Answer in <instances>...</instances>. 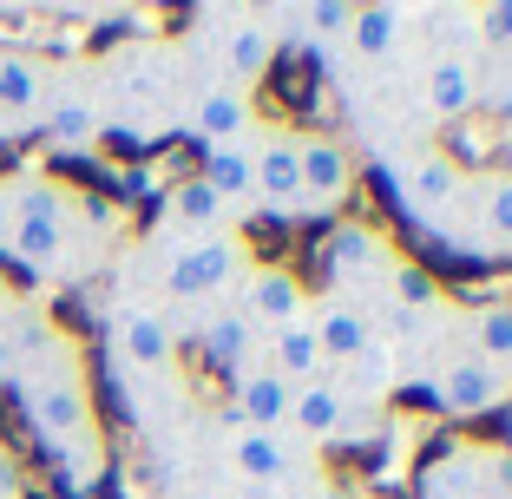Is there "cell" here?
<instances>
[{"label":"cell","mask_w":512,"mask_h":499,"mask_svg":"<svg viewBox=\"0 0 512 499\" xmlns=\"http://www.w3.org/2000/svg\"><path fill=\"white\" fill-rule=\"evenodd\" d=\"M20 408H27L33 434L46 440V454H53V467L73 493H92L106 480V440H99V421H92V388H86V362H79L73 335L53 329L40 348H27Z\"/></svg>","instance_id":"6da1fadb"},{"label":"cell","mask_w":512,"mask_h":499,"mask_svg":"<svg viewBox=\"0 0 512 499\" xmlns=\"http://www.w3.org/2000/svg\"><path fill=\"white\" fill-rule=\"evenodd\" d=\"M119 217L106 204L79 197L73 184L46 178V171H27L14 178V230H7V250H14L27 270L40 276H73L86 263V243L112 237Z\"/></svg>","instance_id":"7a4b0ae2"},{"label":"cell","mask_w":512,"mask_h":499,"mask_svg":"<svg viewBox=\"0 0 512 499\" xmlns=\"http://www.w3.org/2000/svg\"><path fill=\"white\" fill-rule=\"evenodd\" d=\"M250 243L237 230H204V237H184L165 243V263H158V283H165L171 303H211L224 289H237L250 276Z\"/></svg>","instance_id":"3957f363"},{"label":"cell","mask_w":512,"mask_h":499,"mask_svg":"<svg viewBox=\"0 0 512 499\" xmlns=\"http://www.w3.org/2000/svg\"><path fill=\"white\" fill-rule=\"evenodd\" d=\"M401 257H407V250H394V237H388L381 224H355V217H342V224L322 237V263H329V296H348V303L375 309Z\"/></svg>","instance_id":"277c9868"},{"label":"cell","mask_w":512,"mask_h":499,"mask_svg":"<svg viewBox=\"0 0 512 499\" xmlns=\"http://www.w3.org/2000/svg\"><path fill=\"white\" fill-rule=\"evenodd\" d=\"M421 388H427V401H434L440 414H460V421H467V414H493V408H506L512 375H506V368H493L486 355H473L467 342H447V335H440L434 355H427Z\"/></svg>","instance_id":"5b68a950"},{"label":"cell","mask_w":512,"mask_h":499,"mask_svg":"<svg viewBox=\"0 0 512 499\" xmlns=\"http://www.w3.org/2000/svg\"><path fill=\"white\" fill-rule=\"evenodd\" d=\"M197 27H217V33H197V46L211 53L224 86H243L256 92V79L276 66V33H270V14H250V7H204Z\"/></svg>","instance_id":"8992f818"},{"label":"cell","mask_w":512,"mask_h":499,"mask_svg":"<svg viewBox=\"0 0 512 499\" xmlns=\"http://www.w3.org/2000/svg\"><path fill=\"white\" fill-rule=\"evenodd\" d=\"M421 499H512V447L447 440L421 467Z\"/></svg>","instance_id":"52a82bcc"},{"label":"cell","mask_w":512,"mask_h":499,"mask_svg":"<svg viewBox=\"0 0 512 499\" xmlns=\"http://www.w3.org/2000/svg\"><path fill=\"white\" fill-rule=\"evenodd\" d=\"M394 178V197H401V211L414 217V224L440 230L453 211H460V197H467V165L447 152V145H414V152H401L388 165Z\"/></svg>","instance_id":"ba28073f"},{"label":"cell","mask_w":512,"mask_h":499,"mask_svg":"<svg viewBox=\"0 0 512 499\" xmlns=\"http://www.w3.org/2000/svg\"><path fill=\"white\" fill-rule=\"evenodd\" d=\"M250 204H263L270 217H302V152L289 125L250 132Z\"/></svg>","instance_id":"9c48e42d"},{"label":"cell","mask_w":512,"mask_h":499,"mask_svg":"<svg viewBox=\"0 0 512 499\" xmlns=\"http://www.w3.org/2000/svg\"><path fill=\"white\" fill-rule=\"evenodd\" d=\"M112 355H119L125 381L132 375H165V368L178 362V329H171V316L158 303L132 296V303L112 309Z\"/></svg>","instance_id":"30bf717a"},{"label":"cell","mask_w":512,"mask_h":499,"mask_svg":"<svg viewBox=\"0 0 512 499\" xmlns=\"http://www.w3.org/2000/svg\"><path fill=\"white\" fill-rule=\"evenodd\" d=\"M296 152H302V217H335L362 178L348 138L335 132H296Z\"/></svg>","instance_id":"8fae6325"},{"label":"cell","mask_w":512,"mask_h":499,"mask_svg":"<svg viewBox=\"0 0 512 499\" xmlns=\"http://www.w3.org/2000/svg\"><path fill=\"white\" fill-rule=\"evenodd\" d=\"M309 283H302L289 263H250V276L237 283V316L250 322L256 335H276V329H289V322H302L309 316Z\"/></svg>","instance_id":"7c38bea8"},{"label":"cell","mask_w":512,"mask_h":499,"mask_svg":"<svg viewBox=\"0 0 512 499\" xmlns=\"http://www.w3.org/2000/svg\"><path fill=\"white\" fill-rule=\"evenodd\" d=\"M224 454H230V473H237V480H250L256 493H276V486H289L302 467H309V460H302V447L289 434H270V427H237V421H230Z\"/></svg>","instance_id":"4fadbf2b"},{"label":"cell","mask_w":512,"mask_h":499,"mask_svg":"<svg viewBox=\"0 0 512 499\" xmlns=\"http://www.w3.org/2000/svg\"><path fill=\"white\" fill-rule=\"evenodd\" d=\"M460 250L473 257H493V250H512V171H486V178H467V204H460Z\"/></svg>","instance_id":"5bb4252c"},{"label":"cell","mask_w":512,"mask_h":499,"mask_svg":"<svg viewBox=\"0 0 512 499\" xmlns=\"http://www.w3.org/2000/svg\"><path fill=\"white\" fill-rule=\"evenodd\" d=\"M309 335H316L329 368H355L375 348V316L362 303H348V296H316L309 303Z\"/></svg>","instance_id":"9a60e30c"},{"label":"cell","mask_w":512,"mask_h":499,"mask_svg":"<svg viewBox=\"0 0 512 499\" xmlns=\"http://www.w3.org/2000/svg\"><path fill=\"white\" fill-rule=\"evenodd\" d=\"M191 138H204V145H237V138L256 132V99L243 86H224V79H204L191 99Z\"/></svg>","instance_id":"2e32d148"},{"label":"cell","mask_w":512,"mask_h":499,"mask_svg":"<svg viewBox=\"0 0 512 499\" xmlns=\"http://www.w3.org/2000/svg\"><path fill=\"white\" fill-rule=\"evenodd\" d=\"M289 408H296V388H289L270 362L243 368V375L230 381V421H237V427H270V434H289Z\"/></svg>","instance_id":"e0dca14e"},{"label":"cell","mask_w":512,"mask_h":499,"mask_svg":"<svg viewBox=\"0 0 512 499\" xmlns=\"http://www.w3.org/2000/svg\"><path fill=\"white\" fill-rule=\"evenodd\" d=\"M421 99L434 119H467L480 106V66L460 53V46H440L434 60L421 66Z\"/></svg>","instance_id":"ac0fdd59"},{"label":"cell","mask_w":512,"mask_h":499,"mask_svg":"<svg viewBox=\"0 0 512 499\" xmlns=\"http://www.w3.org/2000/svg\"><path fill=\"white\" fill-rule=\"evenodd\" d=\"M197 348H204V362H211L217 375H230V381H237L243 368L263 362V335H256L237 309H211V316L197 322Z\"/></svg>","instance_id":"d6986e66"},{"label":"cell","mask_w":512,"mask_h":499,"mask_svg":"<svg viewBox=\"0 0 512 499\" xmlns=\"http://www.w3.org/2000/svg\"><path fill=\"white\" fill-rule=\"evenodd\" d=\"M40 119H46V145H60V152H86L106 132V106L79 86H60V79H53V99H46Z\"/></svg>","instance_id":"ffe728a7"},{"label":"cell","mask_w":512,"mask_h":499,"mask_svg":"<svg viewBox=\"0 0 512 499\" xmlns=\"http://www.w3.org/2000/svg\"><path fill=\"white\" fill-rule=\"evenodd\" d=\"M53 99V66L40 53H0V119H40Z\"/></svg>","instance_id":"44dd1931"},{"label":"cell","mask_w":512,"mask_h":499,"mask_svg":"<svg viewBox=\"0 0 512 499\" xmlns=\"http://www.w3.org/2000/svg\"><path fill=\"white\" fill-rule=\"evenodd\" d=\"M263 362H270L276 375L289 381V388H309V381L329 375V362H322L316 335H309V316L289 322V329H276V335H263Z\"/></svg>","instance_id":"7402d4cb"},{"label":"cell","mask_w":512,"mask_h":499,"mask_svg":"<svg viewBox=\"0 0 512 499\" xmlns=\"http://www.w3.org/2000/svg\"><path fill=\"white\" fill-rule=\"evenodd\" d=\"M165 217L184 230V237H204V230H230V217H237V211H230V204L204 178H184V184H171Z\"/></svg>","instance_id":"603a6c76"},{"label":"cell","mask_w":512,"mask_h":499,"mask_svg":"<svg viewBox=\"0 0 512 499\" xmlns=\"http://www.w3.org/2000/svg\"><path fill=\"white\" fill-rule=\"evenodd\" d=\"M460 342L512 375V303H473V309H460Z\"/></svg>","instance_id":"cb8c5ba5"},{"label":"cell","mask_w":512,"mask_h":499,"mask_svg":"<svg viewBox=\"0 0 512 499\" xmlns=\"http://www.w3.org/2000/svg\"><path fill=\"white\" fill-rule=\"evenodd\" d=\"M407 27H414L407 7H355L348 14V46L362 60H394V46L407 40Z\"/></svg>","instance_id":"d4e9b609"},{"label":"cell","mask_w":512,"mask_h":499,"mask_svg":"<svg viewBox=\"0 0 512 499\" xmlns=\"http://www.w3.org/2000/svg\"><path fill=\"white\" fill-rule=\"evenodd\" d=\"M197 178L211 184L230 211L250 204V138H237V145H204V171H197Z\"/></svg>","instance_id":"484cf974"},{"label":"cell","mask_w":512,"mask_h":499,"mask_svg":"<svg viewBox=\"0 0 512 499\" xmlns=\"http://www.w3.org/2000/svg\"><path fill=\"white\" fill-rule=\"evenodd\" d=\"M486 27V40L493 46H512V7H486V14H473Z\"/></svg>","instance_id":"4316f807"},{"label":"cell","mask_w":512,"mask_h":499,"mask_svg":"<svg viewBox=\"0 0 512 499\" xmlns=\"http://www.w3.org/2000/svg\"><path fill=\"white\" fill-rule=\"evenodd\" d=\"M7 230H14V184L0 178V250H7Z\"/></svg>","instance_id":"83f0119b"},{"label":"cell","mask_w":512,"mask_h":499,"mask_svg":"<svg viewBox=\"0 0 512 499\" xmlns=\"http://www.w3.org/2000/svg\"><path fill=\"white\" fill-rule=\"evenodd\" d=\"M125 191H132V197H145V191H151V171H145V165H138V171H125Z\"/></svg>","instance_id":"f1b7e54d"}]
</instances>
